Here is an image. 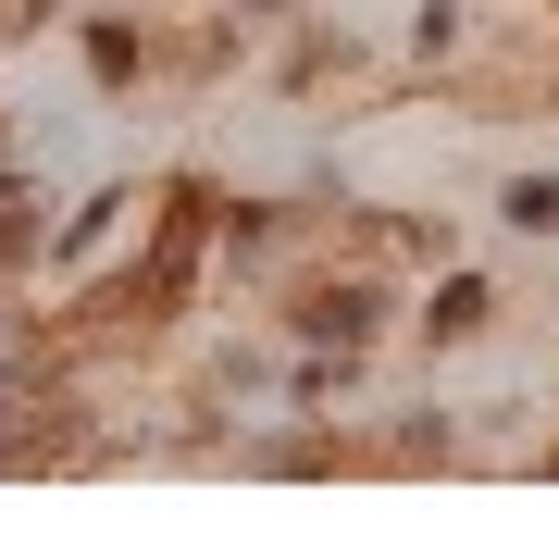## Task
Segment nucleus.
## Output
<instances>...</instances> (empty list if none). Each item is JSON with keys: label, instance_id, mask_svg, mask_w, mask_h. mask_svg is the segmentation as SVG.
<instances>
[{"label": "nucleus", "instance_id": "nucleus-8", "mask_svg": "<svg viewBox=\"0 0 559 559\" xmlns=\"http://www.w3.org/2000/svg\"><path fill=\"white\" fill-rule=\"evenodd\" d=\"M38 13H50V0H0V25H38Z\"/></svg>", "mask_w": 559, "mask_h": 559}, {"label": "nucleus", "instance_id": "nucleus-7", "mask_svg": "<svg viewBox=\"0 0 559 559\" xmlns=\"http://www.w3.org/2000/svg\"><path fill=\"white\" fill-rule=\"evenodd\" d=\"M13 411H25V385L0 373V460H25V423H13Z\"/></svg>", "mask_w": 559, "mask_h": 559}, {"label": "nucleus", "instance_id": "nucleus-4", "mask_svg": "<svg viewBox=\"0 0 559 559\" xmlns=\"http://www.w3.org/2000/svg\"><path fill=\"white\" fill-rule=\"evenodd\" d=\"M485 311H498V299H485V274H448V286H436V311H423V323H436V348H448V336H473Z\"/></svg>", "mask_w": 559, "mask_h": 559}, {"label": "nucleus", "instance_id": "nucleus-2", "mask_svg": "<svg viewBox=\"0 0 559 559\" xmlns=\"http://www.w3.org/2000/svg\"><path fill=\"white\" fill-rule=\"evenodd\" d=\"M373 311H385V299H373V286H360V274H348V286H311V299H299V336L348 360L360 336H373Z\"/></svg>", "mask_w": 559, "mask_h": 559}, {"label": "nucleus", "instance_id": "nucleus-3", "mask_svg": "<svg viewBox=\"0 0 559 559\" xmlns=\"http://www.w3.org/2000/svg\"><path fill=\"white\" fill-rule=\"evenodd\" d=\"M13 261H38V187L0 175V274H13Z\"/></svg>", "mask_w": 559, "mask_h": 559}, {"label": "nucleus", "instance_id": "nucleus-6", "mask_svg": "<svg viewBox=\"0 0 559 559\" xmlns=\"http://www.w3.org/2000/svg\"><path fill=\"white\" fill-rule=\"evenodd\" d=\"M87 62H100V87H124V75H138V38H124V25H100V38H87Z\"/></svg>", "mask_w": 559, "mask_h": 559}, {"label": "nucleus", "instance_id": "nucleus-1", "mask_svg": "<svg viewBox=\"0 0 559 559\" xmlns=\"http://www.w3.org/2000/svg\"><path fill=\"white\" fill-rule=\"evenodd\" d=\"M212 187H175V212H162V237H150V261H138V286H124L112 311H175L187 299V274H200V237H212Z\"/></svg>", "mask_w": 559, "mask_h": 559}, {"label": "nucleus", "instance_id": "nucleus-5", "mask_svg": "<svg viewBox=\"0 0 559 559\" xmlns=\"http://www.w3.org/2000/svg\"><path fill=\"white\" fill-rule=\"evenodd\" d=\"M522 237H559V175H510V200H498Z\"/></svg>", "mask_w": 559, "mask_h": 559}]
</instances>
